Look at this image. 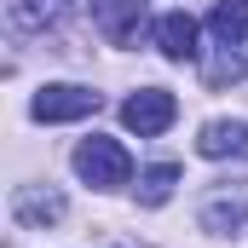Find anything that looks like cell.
Instances as JSON below:
<instances>
[{
    "mask_svg": "<svg viewBox=\"0 0 248 248\" xmlns=\"http://www.w3.org/2000/svg\"><path fill=\"white\" fill-rule=\"evenodd\" d=\"M75 173L87 179V185H98V190H122L127 179H133V156L122 150V139H81L75 144Z\"/></svg>",
    "mask_w": 248,
    "mask_h": 248,
    "instance_id": "6da1fadb",
    "label": "cell"
},
{
    "mask_svg": "<svg viewBox=\"0 0 248 248\" xmlns=\"http://www.w3.org/2000/svg\"><path fill=\"white\" fill-rule=\"evenodd\" d=\"M98 93L93 87H75V81H58V87H41L35 93V122H81V116H98Z\"/></svg>",
    "mask_w": 248,
    "mask_h": 248,
    "instance_id": "7a4b0ae2",
    "label": "cell"
},
{
    "mask_svg": "<svg viewBox=\"0 0 248 248\" xmlns=\"http://www.w3.org/2000/svg\"><path fill=\"white\" fill-rule=\"evenodd\" d=\"M173 116H179V104H173V93H162V87H139V93L122 104L127 133H139V139L168 133V127H173Z\"/></svg>",
    "mask_w": 248,
    "mask_h": 248,
    "instance_id": "3957f363",
    "label": "cell"
},
{
    "mask_svg": "<svg viewBox=\"0 0 248 248\" xmlns=\"http://www.w3.org/2000/svg\"><path fill=\"white\" fill-rule=\"evenodd\" d=\"M93 23L110 46H127L144 29V0H93Z\"/></svg>",
    "mask_w": 248,
    "mask_h": 248,
    "instance_id": "277c9868",
    "label": "cell"
},
{
    "mask_svg": "<svg viewBox=\"0 0 248 248\" xmlns=\"http://www.w3.org/2000/svg\"><path fill=\"white\" fill-rule=\"evenodd\" d=\"M12 214H17V225L46 231V225H58V219H63V190H52V185H17Z\"/></svg>",
    "mask_w": 248,
    "mask_h": 248,
    "instance_id": "5b68a950",
    "label": "cell"
},
{
    "mask_svg": "<svg viewBox=\"0 0 248 248\" xmlns=\"http://www.w3.org/2000/svg\"><path fill=\"white\" fill-rule=\"evenodd\" d=\"M75 6H81V0H6V17H12V29H23V35H46V29H58Z\"/></svg>",
    "mask_w": 248,
    "mask_h": 248,
    "instance_id": "8992f818",
    "label": "cell"
},
{
    "mask_svg": "<svg viewBox=\"0 0 248 248\" xmlns=\"http://www.w3.org/2000/svg\"><path fill=\"white\" fill-rule=\"evenodd\" d=\"M156 52L168 63H190L202 46H196V17L190 12H168V17H156Z\"/></svg>",
    "mask_w": 248,
    "mask_h": 248,
    "instance_id": "52a82bcc",
    "label": "cell"
},
{
    "mask_svg": "<svg viewBox=\"0 0 248 248\" xmlns=\"http://www.w3.org/2000/svg\"><path fill=\"white\" fill-rule=\"evenodd\" d=\"M196 150H202L208 162H225V156L248 162V122H208L202 139H196Z\"/></svg>",
    "mask_w": 248,
    "mask_h": 248,
    "instance_id": "ba28073f",
    "label": "cell"
},
{
    "mask_svg": "<svg viewBox=\"0 0 248 248\" xmlns=\"http://www.w3.org/2000/svg\"><path fill=\"white\" fill-rule=\"evenodd\" d=\"M243 225H248V190H237V196H208L202 202V231L237 237Z\"/></svg>",
    "mask_w": 248,
    "mask_h": 248,
    "instance_id": "9c48e42d",
    "label": "cell"
},
{
    "mask_svg": "<svg viewBox=\"0 0 248 248\" xmlns=\"http://www.w3.org/2000/svg\"><path fill=\"white\" fill-rule=\"evenodd\" d=\"M208 81H214V87H219V81H248V35L219 41V58L208 63Z\"/></svg>",
    "mask_w": 248,
    "mask_h": 248,
    "instance_id": "30bf717a",
    "label": "cell"
},
{
    "mask_svg": "<svg viewBox=\"0 0 248 248\" xmlns=\"http://www.w3.org/2000/svg\"><path fill=\"white\" fill-rule=\"evenodd\" d=\"M173 185H179V168H173V162H156V168H144V173H139V202L162 208V202L173 196Z\"/></svg>",
    "mask_w": 248,
    "mask_h": 248,
    "instance_id": "8fae6325",
    "label": "cell"
},
{
    "mask_svg": "<svg viewBox=\"0 0 248 248\" xmlns=\"http://www.w3.org/2000/svg\"><path fill=\"white\" fill-rule=\"evenodd\" d=\"M208 29H214L219 41H237V35H248V0H219V6L208 12Z\"/></svg>",
    "mask_w": 248,
    "mask_h": 248,
    "instance_id": "7c38bea8",
    "label": "cell"
}]
</instances>
